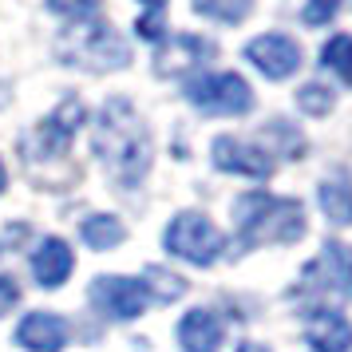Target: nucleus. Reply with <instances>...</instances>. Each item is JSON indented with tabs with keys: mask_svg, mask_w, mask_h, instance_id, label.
Returning <instances> with one entry per match:
<instances>
[{
	"mask_svg": "<svg viewBox=\"0 0 352 352\" xmlns=\"http://www.w3.org/2000/svg\"><path fill=\"white\" fill-rule=\"evenodd\" d=\"M91 146H96V155L103 159V166L111 170L119 186H139L143 175L151 170V155H155L151 131L127 99H111L99 111Z\"/></svg>",
	"mask_w": 352,
	"mask_h": 352,
	"instance_id": "obj_1",
	"label": "nucleus"
},
{
	"mask_svg": "<svg viewBox=\"0 0 352 352\" xmlns=\"http://www.w3.org/2000/svg\"><path fill=\"white\" fill-rule=\"evenodd\" d=\"M238 245L254 250V245H289L305 234V210L297 198H273L265 190L241 194L238 206Z\"/></svg>",
	"mask_w": 352,
	"mask_h": 352,
	"instance_id": "obj_2",
	"label": "nucleus"
},
{
	"mask_svg": "<svg viewBox=\"0 0 352 352\" xmlns=\"http://www.w3.org/2000/svg\"><path fill=\"white\" fill-rule=\"evenodd\" d=\"M80 123H83V103L80 99H67L60 111L48 115L28 135V155H24V162H28V175L44 190H60L67 182H76V175L64 170V162H67V151H72V135H76Z\"/></svg>",
	"mask_w": 352,
	"mask_h": 352,
	"instance_id": "obj_3",
	"label": "nucleus"
},
{
	"mask_svg": "<svg viewBox=\"0 0 352 352\" xmlns=\"http://www.w3.org/2000/svg\"><path fill=\"white\" fill-rule=\"evenodd\" d=\"M60 52L67 56V64L87 67V72H115V67L131 64L127 40L115 32L107 20H80L76 28L64 32Z\"/></svg>",
	"mask_w": 352,
	"mask_h": 352,
	"instance_id": "obj_4",
	"label": "nucleus"
},
{
	"mask_svg": "<svg viewBox=\"0 0 352 352\" xmlns=\"http://www.w3.org/2000/svg\"><path fill=\"white\" fill-rule=\"evenodd\" d=\"M162 245L175 257L190 261V265H214L226 241H222L218 226L210 222V218H202V214H178L175 222L166 226Z\"/></svg>",
	"mask_w": 352,
	"mask_h": 352,
	"instance_id": "obj_5",
	"label": "nucleus"
},
{
	"mask_svg": "<svg viewBox=\"0 0 352 352\" xmlns=\"http://www.w3.org/2000/svg\"><path fill=\"white\" fill-rule=\"evenodd\" d=\"M186 99L210 115H245L254 107V91L238 72H218L186 83Z\"/></svg>",
	"mask_w": 352,
	"mask_h": 352,
	"instance_id": "obj_6",
	"label": "nucleus"
},
{
	"mask_svg": "<svg viewBox=\"0 0 352 352\" xmlns=\"http://www.w3.org/2000/svg\"><path fill=\"white\" fill-rule=\"evenodd\" d=\"M91 301L115 320H135L151 301V289H146V281H135V277H99L91 285Z\"/></svg>",
	"mask_w": 352,
	"mask_h": 352,
	"instance_id": "obj_7",
	"label": "nucleus"
},
{
	"mask_svg": "<svg viewBox=\"0 0 352 352\" xmlns=\"http://www.w3.org/2000/svg\"><path fill=\"white\" fill-rule=\"evenodd\" d=\"M245 56H250V64L261 72V76H270V80H289L297 67H301V48H297V40H289L281 32H265L250 40L245 44Z\"/></svg>",
	"mask_w": 352,
	"mask_h": 352,
	"instance_id": "obj_8",
	"label": "nucleus"
},
{
	"mask_svg": "<svg viewBox=\"0 0 352 352\" xmlns=\"http://www.w3.org/2000/svg\"><path fill=\"white\" fill-rule=\"evenodd\" d=\"M214 166L226 170V175H245V178H270L273 175L270 151H261L254 143H241L234 135L214 139Z\"/></svg>",
	"mask_w": 352,
	"mask_h": 352,
	"instance_id": "obj_9",
	"label": "nucleus"
},
{
	"mask_svg": "<svg viewBox=\"0 0 352 352\" xmlns=\"http://www.w3.org/2000/svg\"><path fill=\"white\" fill-rule=\"evenodd\" d=\"M210 56H214V44L202 40V36H170V40H162V48L155 52V72L159 76H186L190 67L206 64Z\"/></svg>",
	"mask_w": 352,
	"mask_h": 352,
	"instance_id": "obj_10",
	"label": "nucleus"
},
{
	"mask_svg": "<svg viewBox=\"0 0 352 352\" xmlns=\"http://www.w3.org/2000/svg\"><path fill=\"white\" fill-rule=\"evenodd\" d=\"M305 340L313 352H352V324L336 309H313L305 317Z\"/></svg>",
	"mask_w": 352,
	"mask_h": 352,
	"instance_id": "obj_11",
	"label": "nucleus"
},
{
	"mask_svg": "<svg viewBox=\"0 0 352 352\" xmlns=\"http://www.w3.org/2000/svg\"><path fill=\"white\" fill-rule=\"evenodd\" d=\"M16 344L28 352H64L67 349V320L56 313H28L16 324Z\"/></svg>",
	"mask_w": 352,
	"mask_h": 352,
	"instance_id": "obj_12",
	"label": "nucleus"
},
{
	"mask_svg": "<svg viewBox=\"0 0 352 352\" xmlns=\"http://www.w3.org/2000/svg\"><path fill=\"white\" fill-rule=\"evenodd\" d=\"M76 270V257H72V245L64 238H44L40 250L32 254V273L44 289H56L67 281V273Z\"/></svg>",
	"mask_w": 352,
	"mask_h": 352,
	"instance_id": "obj_13",
	"label": "nucleus"
},
{
	"mask_svg": "<svg viewBox=\"0 0 352 352\" xmlns=\"http://www.w3.org/2000/svg\"><path fill=\"white\" fill-rule=\"evenodd\" d=\"M178 344L182 352H218L222 344V320L210 309H194L178 320Z\"/></svg>",
	"mask_w": 352,
	"mask_h": 352,
	"instance_id": "obj_14",
	"label": "nucleus"
},
{
	"mask_svg": "<svg viewBox=\"0 0 352 352\" xmlns=\"http://www.w3.org/2000/svg\"><path fill=\"white\" fill-rule=\"evenodd\" d=\"M320 210L329 214V222L333 226H352V186H349V178L344 175H333V178H324L320 182Z\"/></svg>",
	"mask_w": 352,
	"mask_h": 352,
	"instance_id": "obj_15",
	"label": "nucleus"
},
{
	"mask_svg": "<svg viewBox=\"0 0 352 352\" xmlns=\"http://www.w3.org/2000/svg\"><path fill=\"white\" fill-rule=\"evenodd\" d=\"M317 270H324V281L333 289H340L344 297H352V250L340 245V241H329L320 261H313Z\"/></svg>",
	"mask_w": 352,
	"mask_h": 352,
	"instance_id": "obj_16",
	"label": "nucleus"
},
{
	"mask_svg": "<svg viewBox=\"0 0 352 352\" xmlns=\"http://www.w3.org/2000/svg\"><path fill=\"white\" fill-rule=\"evenodd\" d=\"M80 234H83V241H87L91 250H115L119 241L127 238L123 222L111 218V214H96V218H87V222L80 226Z\"/></svg>",
	"mask_w": 352,
	"mask_h": 352,
	"instance_id": "obj_17",
	"label": "nucleus"
},
{
	"mask_svg": "<svg viewBox=\"0 0 352 352\" xmlns=\"http://www.w3.org/2000/svg\"><path fill=\"white\" fill-rule=\"evenodd\" d=\"M194 12L218 20V24H241L254 12V0H194Z\"/></svg>",
	"mask_w": 352,
	"mask_h": 352,
	"instance_id": "obj_18",
	"label": "nucleus"
},
{
	"mask_svg": "<svg viewBox=\"0 0 352 352\" xmlns=\"http://www.w3.org/2000/svg\"><path fill=\"white\" fill-rule=\"evenodd\" d=\"M320 64L333 67L336 76L352 87V36H333V40L320 48Z\"/></svg>",
	"mask_w": 352,
	"mask_h": 352,
	"instance_id": "obj_19",
	"label": "nucleus"
},
{
	"mask_svg": "<svg viewBox=\"0 0 352 352\" xmlns=\"http://www.w3.org/2000/svg\"><path fill=\"white\" fill-rule=\"evenodd\" d=\"M265 139H273V143L281 146L277 155H285V159H301V155H305V135L297 127L281 123V119H273L270 127H265Z\"/></svg>",
	"mask_w": 352,
	"mask_h": 352,
	"instance_id": "obj_20",
	"label": "nucleus"
},
{
	"mask_svg": "<svg viewBox=\"0 0 352 352\" xmlns=\"http://www.w3.org/2000/svg\"><path fill=\"white\" fill-rule=\"evenodd\" d=\"M297 107L309 115H329L333 111V91L324 83H305L301 91H297Z\"/></svg>",
	"mask_w": 352,
	"mask_h": 352,
	"instance_id": "obj_21",
	"label": "nucleus"
},
{
	"mask_svg": "<svg viewBox=\"0 0 352 352\" xmlns=\"http://www.w3.org/2000/svg\"><path fill=\"white\" fill-rule=\"evenodd\" d=\"M146 277H151V297H159V301H178L182 293H186V281L182 277H175V273L166 270H146Z\"/></svg>",
	"mask_w": 352,
	"mask_h": 352,
	"instance_id": "obj_22",
	"label": "nucleus"
},
{
	"mask_svg": "<svg viewBox=\"0 0 352 352\" xmlns=\"http://www.w3.org/2000/svg\"><path fill=\"white\" fill-rule=\"evenodd\" d=\"M48 8L80 24V20H91L99 12V0H48Z\"/></svg>",
	"mask_w": 352,
	"mask_h": 352,
	"instance_id": "obj_23",
	"label": "nucleus"
},
{
	"mask_svg": "<svg viewBox=\"0 0 352 352\" xmlns=\"http://www.w3.org/2000/svg\"><path fill=\"white\" fill-rule=\"evenodd\" d=\"M340 12V0H309L305 4V24H329Z\"/></svg>",
	"mask_w": 352,
	"mask_h": 352,
	"instance_id": "obj_24",
	"label": "nucleus"
},
{
	"mask_svg": "<svg viewBox=\"0 0 352 352\" xmlns=\"http://www.w3.org/2000/svg\"><path fill=\"white\" fill-rule=\"evenodd\" d=\"M16 301H20V285L12 281V277L0 273V317H4L8 309H16Z\"/></svg>",
	"mask_w": 352,
	"mask_h": 352,
	"instance_id": "obj_25",
	"label": "nucleus"
},
{
	"mask_svg": "<svg viewBox=\"0 0 352 352\" xmlns=\"http://www.w3.org/2000/svg\"><path fill=\"white\" fill-rule=\"evenodd\" d=\"M139 36L143 40H162V12H146V16H139Z\"/></svg>",
	"mask_w": 352,
	"mask_h": 352,
	"instance_id": "obj_26",
	"label": "nucleus"
},
{
	"mask_svg": "<svg viewBox=\"0 0 352 352\" xmlns=\"http://www.w3.org/2000/svg\"><path fill=\"white\" fill-rule=\"evenodd\" d=\"M146 8H151V12H162V4H166V0H143Z\"/></svg>",
	"mask_w": 352,
	"mask_h": 352,
	"instance_id": "obj_27",
	"label": "nucleus"
},
{
	"mask_svg": "<svg viewBox=\"0 0 352 352\" xmlns=\"http://www.w3.org/2000/svg\"><path fill=\"white\" fill-rule=\"evenodd\" d=\"M238 352H265V349H261V344H241Z\"/></svg>",
	"mask_w": 352,
	"mask_h": 352,
	"instance_id": "obj_28",
	"label": "nucleus"
},
{
	"mask_svg": "<svg viewBox=\"0 0 352 352\" xmlns=\"http://www.w3.org/2000/svg\"><path fill=\"white\" fill-rule=\"evenodd\" d=\"M0 190H4V162H0Z\"/></svg>",
	"mask_w": 352,
	"mask_h": 352,
	"instance_id": "obj_29",
	"label": "nucleus"
}]
</instances>
